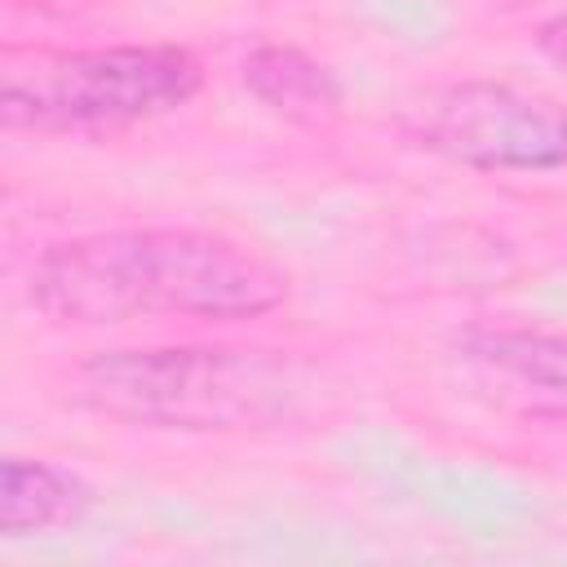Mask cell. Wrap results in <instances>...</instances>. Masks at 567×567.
Wrapping results in <instances>:
<instances>
[{"instance_id": "cell-1", "label": "cell", "mask_w": 567, "mask_h": 567, "mask_svg": "<svg viewBox=\"0 0 567 567\" xmlns=\"http://www.w3.org/2000/svg\"><path fill=\"white\" fill-rule=\"evenodd\" d=\"M288 270L217 230L133 226L49 244L31 266V301L58 323L257 319L284 306Z\"/></svg>"}, {"instance_id": "cell-6", "label": "cell", "mask_w": 567, "mask_h": 567, "mask_svg": "<svg viewBox=\"0 0 567 567\" xmlns=\"http://www.w3.org/2000/svg\"><path fill=\"white\" fill-rule=\"evenodd\" d=\"M244 89L284 120L319 124L341 111L337 75L297 44H261L244 58Z\"/></svg>"}, {"instance_id": "cell-2", "label": "cell", "mask_w": 567, "mask_h": 567, "mask_svg": "<svg viewBox=\"0 0 567 567\" xmlns=\"http://www.w3.org/2000/svg\"><path fill=\"white\" fill-rule=\"evenodd\" d=\"M84 399L128 425L155 430H266L284 425L301 399V368L275 350L155 346L111 350L80 368Z\"/></svg>"}, {"instance_id": "cell-8", "label": "cell", "mask_w": 567, "mask_h": 567, "mask_svg": "<svg viewBox=\"0 0 567 567\" xmlns=\"http://www.w3.org/2000/svg\"><path fill=\"white\" fill-rule=\"evenodd\" d=\"M536 49H540L549 62L567 66V9H558L554 18L540 22V31H536Z\"/></svg>"}, {"instance_id": "cell-5", "label": "cell", "mask_w": 567, "mask_h": 567, "mask_svg": "<svg viewBox=\"0 0 567 567\" xmlns=\"http://www.w3.org/2000/svg\"><path fill=\"white\" fill-rule=\"evenodd\" d=\"M461 359L496 399L523 416L567 421V337L536 328H474Z\"/></svg>"}, {"instance_id": "cell-7", "label": "cell", "mask_w": 567, "mask_h": 567, "mask_svg": "<svg viewBox=\"0 0 567 567\" xmlns=\"http://www.w3.org/2000/svg\"><path fill=\"white\" fill-rule=\"evenodd\" d=\"M93 505V487L49 461L4 456L0 465V536L71 527Z\"/></svg>"}, {"instance_id": "cell-3", "label": "cell", "mask_w": 567, "mask_h": 567, "mask_svg": "<svg viewBox=\"0 0 567 567\" xmlns=\"http://www.w3.org/2000/svg\"><path fill=\"white\" fill-rule=\"evenodd\" d=\"M199 80V58L182 44L49 49L4 62L0 115L4 128L31 133L120 128L186 106Z\"/></svg>"}, {"instance_id": "cell-4", "label": "cell", "mask_w": 567, "mask_h": 567, "mask_svg": "<svg viewBox=\"0 0 567 567\" xmlns=\"http://www.w3.org/2000/svg\"><path fill=\"white\" fill-rule=\"evenodd\" d=\"M416 133L430 151L478 173L567 168V111L496 80H461L430 93Z\"/></svg>"}]
</instances>
